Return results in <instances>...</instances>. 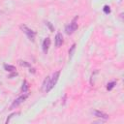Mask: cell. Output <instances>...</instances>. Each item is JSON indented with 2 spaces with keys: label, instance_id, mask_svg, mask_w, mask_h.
<instances>
[{
  "label": "cell",
  "instance_id": "obj_1",
  "mask_svg": "<svg viewBox=\"0 0 124 124\" xmlns=\"http://www.w3.org/2000/svg\"><path fill=\"white\" fill-rule=\"evenodd\" d=\"M78 18V16H76L73 18V20L71 21V23H70V24H68V25L65 27V31H66V33H67L68 35L73 34V33L78 29V22H77Z\"/></svg>",
  "mask_w": 124,
  "mask_h": 124
},
{
  "label": "cell",
  "instance_id": "obj_2",
  "mask_svg": "<svg viewBox=\"0 0 124 124\" xmlns=\"http://www.w3.org/2000/svg\"><path fill=\"white\" fill-rule=\"evenodd\" d=\"M20 27V29L22 30V32L27 36V38L29 39V40H31V41H34V39H35V36H36V32L35 31H33V30H31L30 28H28L26 25H24V24H22V25H20L19 26Z\"/></svg>",
  "mask_w": 124,
  "mask_h": 124
},
{
  "label": "cell",
  "instance_id": "obj_3",
  "mask_svg": "<svg viewBox=\"0 0 124 124\" xmlns=\"http://www.w3.org/2000/svg\"><path fill=\"white\" fill-rule=\"evenodd\" d=\"M28 94H23V95H21V96H19L18 98H16L13 103H12V105L10 106V108L9 109H14V108H16V107H18L20 104H22L27 98H28Z\"/></svg>",
  "mask_w": 124,
  "mask_h": 124
},
{
  "label": "cell",
  "instance_id": "obj_4",
  "mask_svg": "<svg viewBox=\"0 0 124 124\" xmlns=\"http://www.w3.org/2000/svg\"><path fill=\"white\" fill-rule=\"evenodd\" d=\"M59 76H60V70L57 71V72H55V73L52 75V77H51L50 79H49V84H48L47 92L50 91V90L54 87V85L56 84V82H57V80H58V78H59Z\"/></svg>",
  "mask_w": 124,
  "mask_h": 124
},
{
  "label": "cell",
  "instance_id": "obj_5",
  "mask_svg": "<svg viewBox=\"0 0 124 124\" xmlns=\"http://www.w3.org/2000/svg\"><path fill=\"white\" fill-rule=\"evenodd\" d=\"M49 46H50V39L49 38H46L43 42V45H42V48H43V51L44 53H46L48 48H49Z\"/></svg>",
  "mask_w": 124,
  "mask_h": 124
},
{
  "label": "cell",
  "instance_id": "obj_6",
  "mask_svg": "<svg viewBox=\"0 0 124 124\" xmlns=\"http://www.w3.org/2000/svg\"><path fill=\"white\" fill-rule=\"evenodd\" d=\"M93 114L96 116V117H99L101 119H104V120H107L108 119V114L103 112V111H100V110H94L93 111Z\"/></svg>",
  "mask_w": 124,
  "mask_h": 124
},
{
  "label": "cell",
  "instance_id": "obj_7",
  "mask_svg": "<svg viewBox=\"0 0 124 124\" xmlns=\"http://www.w3.org/2000/svg\"><path fill=\"white\" fill-rule=\"evenodd\" d=\"M62 44H63V36L61 33H57L55 35V46L59 47L60 46H62Z\"/></svg>",
  "mask_w": 124,
  "mask_h": 124
},
{
  "label": "cell",
  "instance_id": "obj_8",
  "mask_svg": "<svg viewBox=\"0 0 124 124\" xmlns=\"http://www.w3.org/2000/svg\"><path fill=\"white\" fill-rule=\"evenodd\" d=\"M4 69L7 71V72H15L16 69V67L15 66H13V65H9V64H5L4 65Z\"/></svg>",
  "mask_w": 124,
  "mask_h": 124
},
{
  "label": "cell",
  "instance_id": "obj_9",
  "mask_svg": "<svg viewBox=\"0 0 124 124\" xmlns=\"http://www.w3.org/2000/svg\"><path fill=\"white\" fill-rule=\"evenodd\" d=\"M28 89H29L28 82H27L26 80H23V82H22V86H21V91H22L23 93H25V92L28 91Z\"/></svg>",
  "mask_w": 124,
  "mask_h": 124
},
{
  "label": "cell",
  "instance_id": "obj_10",
  "mask_svg": "<svg viewBox=\"0 0 124 124\" xmlns=\"http://www.w3.org/2000/svg\"><path fill=\"white\" fill-rule=\"evenodd\" d=\"M75 49H76V44H73L72 46H71L70 49H69V58H70V59L73 57V54H74Z\"/></svg>",
  "mask_w": 124,
  "mask_h": 124
},
{
  "label": "cell",
  "instance_id": "obj_11",
  "mask_svg": "<svg viewBox=\"0 0 124 124\" xmlns=\"http://www.w3.org/2000/svg\"><path fill=\"white\" fill-rule=\"evenodd\" d=\"M116 84V80H113V81H110V82H108V84H107V89L109 91V90H111L113 87H114V85Z\"/></svg>",
  "mask_w": 124,
  "mask_h": 124
},
{
  "label": "cell",
  "instance_id": "obj_12",
  "mask_svg": "<svg viewBox=\"0 0 124 124\" xmlns=\"http://www.w3.org/2000/svg\"><path fill=\"white\" fill-rule=\"evenodd\" d=\"M18 63H19V65H20V66H22V67H28V68H31V65H30V63H28L27 61L19 60V61H18Z\"/></svg>",
  "mask_w": 124,
  "mask_h": 124
},
{
  "label": "cell",
  "instance_id": "obj_13",
  "mask_svg": "<svg viewBox=\"0 0 124 124\" xmlns=\"http://www.w3.org/2000/svg\"><path fill=\"white\" fill-rule=\"evenodd\" d=\"M103 11H104V13H105V14L108 15V14L110 13V8H109V6H108V5L104 6V8H103Z\"/></svg>",
  "mask_w": 124,
  "mask_h": 124
},
{
  "label": "cell",
  "instance_id": "obj_14",
  "mask_svg": "<svg viewBox=\"0 0 124 124\" xmlns=\"http://www.w3.org/2000/svg\"><path fill=\"white\" fill-rule=\"evenodd\" d=\"M18 114H19V112H14V113L10 114V115H9V117L6 119V123H9V122H10V119H11L12 117H14L15 115H18Z\"/></svg>",
  "mask_w": 124,
  "mask_h": 124
},
{
  "label": "cell",
  "instance_id": "obj_15",
  "mask_svg": "<svg viewBox=\"0 0 124 124\" xmlns=\"http://www.w3.org/2000/svg\"><path fill=\"white\" fill-rule=\"evenodd\" d=\"M46 25H47V26H48V28H49V29H50V31H51V32H52V31H53V27H52V25H51V23H50V22H48V21H47V22H46Z\"/></svg>",
  "mask_w": 124,
  "mask_h": 124
},
{
  "label": "cell",
  "instance_id": "obj_16",
  "mask_svg": "<svg viewBox=\"0 0 124 124\" xmlns=\"http://www.w3.org/2000/svg\"><path fill=\"white\" fill-rule=\"evenodd\" d=\"M16 76H17V73L15 71V72H12V74L9 76V78H14V77H16Z\"/></svg>",
  "mask_w": 124,
  "mask_h": 124
}]
</instances>
